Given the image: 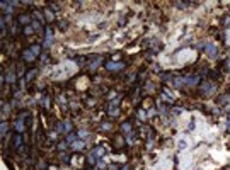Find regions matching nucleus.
Masks as SVG:
<instances>
[{
    "instance_id": "obj_1",
    "label": "nucleus",
    "mask_w": 230,
    "mask_h": 170,
    "mask_svg": "<svg viewBox=\"0 0 230 170\" xmlns=\"http://www.w3.org/2000/svg\"><path fill=\"white\" fill-rule=\"evenodd\" d=\"M216 92V85L213 82H203L201 83V94L203 95H211Z\"/></svg>"
},
{
    "instance_id": "obj_2",
    "label": "nucleus",
    "mask_w": 230,
    "mask_h": 170,
    "mask_svg": "<svg viewBox=\"0 0 230 170\" xmlns=\"http://www.w3.org/2000/svg\"><path fill=\"white\" fill-rule=\"evenodd\" d=\"M104 66H106V70H109V72H121L126 65H125L123 61H108Z\"/></svg>"
},
{
    "instance_id": "obj_3",
    "label": "nucleus",
    "mask_w": 230,
    "mask_h": 170,
    "mask_svg": "<svg viewBox=\"0 0 230 170\" xmlns=\"http://www.w3.org/2000/svg\"><path fill=\"white\" fill-rule=\"evenodd\" d=\"M51 43H53V31H51V27H48L44 33V48H48Z\"/></svg>"
},
{
    "instance_id": "obj_4",
    "label": "nucleus",
    "mask_w": 230,
    "mask_h": 170,
    "mask_svg": "<svg viewBox=\"0 0 230 170\" xmlns=\"http://www.w3.org/2000/svg\"><path fill=\"white\" fill-rule=\"evenodd\" d=\"M22 58L26 60V63H33V61L36 60V55H34L31 49H26V51L22 53Z\"/></svg>"
},
{
    "instance_id": "obj_5",
    "label": "nucleus",
    "mask_w": 230,
    "mask_h": 170,
    "mask_svg": "<svg viewBox=\"0 0 230 170\" xmlns=\"http://www.w3.org/2000/svg\"><path fill=\"white\" fill-rule=\"evenodd\" d=\"M205 51H206V55L208 56H211V58H215L216 56V48H215V44H206V48H205Z\"/></svg>"
},
{
    "instance_id": "obj_6",
    "label": "nucleus",
    "mask_w": 230,
    "mask_h": 170,
    "mask_svg": "<svg viewBox=\"0 0 230 170\" xmlns=\"http://www.w3.org/2000/svg\"><path fill=\"white\" fill-rule=\"evenodd\" d=\"M198 82H199V78H198V77H186V78H184V83H186L188 87H194Z\"/></svg>"
},
{
    "instance_id": "obj_7",
    "label": "nucleus",
    "mask_w": 230,
    "mask_h": 170,
    "mask_svg": "<svg viewBox=\"0 0 230 170\" xmlns=\"http://www.w3.org/2000/svg\"><path fill=\"white\" fill-rule=\"evenodd\" d=\"M19 24L20 26H29L31 24V16H26V14H22V16H19Z\"/></svg>"
},
{
    "instance_id": "obj_8",
    "label": "nucleus",
    "mask_w": 230,
    "mask_h": 170,
    "mask_svg": "<svg viewBox=\"0 0 230 170\" xmlns=\"http://www.w3.org/2000/svg\"><path fill=\"white\" fill-rule=\"evenodd\" d=\"M97 160H99V158H97V156L94 155V153H91V155L87 156V163H89L91 167H92V165H96V163H97Z\"/></svg>"
},
{
    "instance_id": "obj_9",
    "label": "nucleus",
    "mask_w": 230,
    "mask_h": 170,
    "mask_svg": "<svg viewBox=\"0 0 230 170\" xmlns=\"http://www.w3.org/2000/svg\"><path fill=\"white\" fill-rule=\"evenodd\" d=\"M16 129H17V133H22L24 129H26V124H24L22 119H17V123H16Z\"/></svg>"
},
{
    "instance_id": "obj_10",
    "label": "nucleus",
    "mask_w": 230,
    "mask_h": 170,
    "mask_svg": "<svg viewBox=\"0 0 230 170\" xmlns=\"http://www.w3.org/2000/svg\"><path fill=\"white\" fill-rule=\"evenodd\" d=\"M121 131L123 133H131V123H130V121L123 123V124H121Z\"/></svg>"
},
{
    "instance_id": "obj_11",
    "label": "nucleus",
    "mask_w": 230,
    "mask_h": 170,
    "mask_svg": "<svg viewBox=\"0 0 230 170\" xmlns=\"http://www.w3.org/2000/svg\"><path fill=\"white\" fill-rule=\"evenodd\" d=\"M14 146H16V148H20V146H22V136H20V134H16V138H14Z\"/></svg>"
},
{
    "instance_id": "obj_12",
    "label": "nucleus",
    "mask_w": 230,
    "mask_h": 170,
    "mask_svg": "<svg viewBox=\"0 0 230 170\" xmlns=\"http://www.w3.org/2000/svg\"><path fill=\"white\" fill-rule=\"evenodd\" d=\"M72 146H73V150H82V148L85 146V143H84V141H73Z\"/></svg>"
},
{
    "instance_id": "obj_13",
    "label": "nucleus",
    "mask_w": 230,
    "mask_h": 170,
    "mask_svg": "<svg viewBox=\"0 0 230 170\" xmlns=\"http://www.w3.org/2000/svg\"><path fill=\"white\" fill-rule=\"evenodd\" d=\"M7 80H9V83H14V82H16V73H14V70H10V72L7 73Z\"/></svg>"
},
{
    "instance_id": "obj_14",
    "label": "nucleus",
    "mask_w": 230,
    "mask_h": 170,
    "mask_svg": "<svg viewBox=\"0 0 230 170\" xmlns=\"http://www.w3.org/2000/svg\"><path fill=\"white\" fill-rule=\"evenodd\" d=\"M29 49H31V51H33V53H34L36 56H38L39 53H41V46H39V44H33V46H31Z\"/></svg>"
},
{
    "instance_id": "obj_15",
    "label": "nucleus",
    "mask_w": 230,
    "mask_h": 170,
    "mask_svg": "<svg viewBox=\"0 0 230 170\" xmlns=\"http://www.w3.org/2000/svg\"><path fill=\"white\" fill-rule=\"evenodd\" d=\"M36 73H38V70H31V72H29V73L26 75V82H31V80H33V78L36 77Z\"/></svg>"
},
{
    "instance_id": "obj_16",
    "label": "nucleus",
    "mask_w": 230,
    "mask_h": 170,
    "mask_svg": "<svg viewBox=\"0 0 230 170\" xmlns=\"http://www.w3.org/2000/svg\"><path fill=\"white\" fill-rule=\"evenodd\" d=\"M44 16H46V20H53V14H51V10L50 9H44Z\"/></svg>"
},
{
    "instance_id": "obj_17",
    "label": "nucleus",
    "mask_w": 230,
    "mask_h": 170,
    "mask_svg": "<svg viewBox=\"0 0 230 170\" xmlns=\"http://www.w3.org/2000/svg\"><path fill=\"white\" fill-rule=\"evenodd\" d=\"M63 126H65V131H67V133L72 131V123H70V121H65V123H63Z\"/></svg>"
},
{
    "instance_id": "obj_18",
    "label": "nucleus",
    "mask_w": 230,
    "mask_h": 170,
    "mask_svg": "<svg viewBox=\"0 0 230 170\" xmlns=\"http://www.w3.org/2000/svg\"><path fill=\"white\" fill-rule=\"evenodd\" d=\"M24 34H26V36H31V34H33V27H31V26H26V27H24Z\"/></svg>"
},
{
    "instance_id": "obj_19",
    "label": "nucleus",
    "mask_w": 230,
    "mask_h": 170,
    "mask_svg": "<svg viewBox=\"0 0 230 170\" xmlns=\"http://www.w3.org/2000/svg\"><path fill=\"white\" fill-rule=\"evenodd\" d=\"M229 99H230L229 95H223V97H220V99H218V102L223 106V104H227V100H229Z\"/></svg>"
},
{
    "instance_id": "obj_20",
    "label": "nucleus",
    "mask_w": 230,
    "mask_h": 170,
    "mask_svg": "<svg viewBox=\"0 0 230 170\" xmlns=\"http://www.w3.org/2000/svg\"><path fill=\"white\" fill-rule=\"evenodd\" d=\"M7 129H9V124L3 121V123H2V134H5V133H7Z\"/></svg>"
},
{
    "instance_id": "obj_21",
    "label": "nucleus",
    "mask_w": 230,
    "mask_h": 170,
    "mask_svg": "<svg viewBox=\"0 0 230 170\" xmlns=\"http://www.w3.org/2000/svg\"><path fill=\"white\" fill-rule=\"evenodd\" d=\"M61 160H63L65 163H68V162H70V155H65V153H63V155H61Z\"/></svg>"
},
{
    "instance_id": "obj_22",
    "label": "nucleus",
    "mask_w": 230,
    "mask_h": 170,
    "mask_svg": "<svg viewBox=\"0 0 230 170\" xmlns=\"http://www.w3.org/2000/svg\"><path fill=\"white\" fill-rule=\"evenodd\" d=\"M162 78H164L165 82H169V80H171V75H169V73H164V75H162Z\"/></svg>"
},
{
    "instance_id": "obj_23",
    "label": "nucleus",
    "mask_w": 230,
    "mask_h": 170,
    "mask_svg": "<svg viewBox=\"0 0 230 170\" xmlns=\"http://www.w3.org/2000/svg\"><path fill=\"white\" fill-rule=\"evenodd\" d=\"M176 5L181 7V9H184V5H188V3H184V2H176Z\"/></svg>"
},
{
    "instance_id": "obj_24",
    "label": "nucleus",
    "mask_w": 230,
    "mask_h": 170,
    "mask_svg": "<svg viewBox=\"0 0 230 170\" xmlns=\"http://www.w3.org/2000/svg\"><path fill=\"white\" fill-rule=\"evenodd\" d=\"M101 128H102V131H108V129H109V128H111V124H102V126H101Z\"/></svg>"
},
{
    "instance_id": "obj_25",
    "label": "nucleus",
    "mask_w": 230,
    "mask_h": 170,
    "mask_svg": "<svg viewBox=\"0 0 230 170\" xmlns=\"http://www.w3.org/2000/svg\"><path fill=\"white\" fill-rule=\"evenodd\" d=\"M225 43L230 44V31H227V38H225Z\"/></svg>"
},
{
    "instance_id": "obj_26",
    "label": "nucleus",
    "mask_w": 230,
    "mask_h": 170,
    "mask_svg": "<svg viewBox=\"0 0 230 170\" xmlns=\"http://www.w3.org/2000/svg\"><path fill=\"white\" fill-rule=\"evenodd\" d=\"M121 170H130V165H125V167H123Z\"/></svg>"
},
{
    "instance_id": "obj_27",
    "label": "nucleus",
    "mask_w": 230,
    "mask_h": 170,
    "mask_svg": "<svg viewBox=\"0 0 230 170\" xmlns=\"http://www.w3.org/2000/svg\"><path fill=\"white\" fill-rule=\"evenodd\" d=\"M229 131H230V117H229Z\"/></svg>"
}]
</instances>
